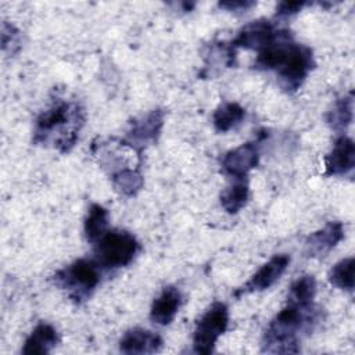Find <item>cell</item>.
<instances>
[{"label":"cell","instance_id":"1","mask_svg":"<svg viewBox=\"0 0 355 355\" xmlns=\"http://www.w3.org/2000/svg\"><path fill=\"white\" fill-rule=\"evenodd\" d=\"M83 123L85 111L78 103L58 101L36 118L33 143L53 144L60 153H68L75 146Z\"/></svg>","mask_w":355,"mask_h":355},{"label":"cell","instance_id":"2","mask_svg":"<svg viewBox=\"0 0 355 355\" xmlns=\"http://www.w3.org/2000/svg\"><path fill=\"white\" fill-rule=\"evenodd\" d=\"M311 309H302L287 304L269 323L263 340L262 352L269 354H297L300 352L298 331L305 326L306 313Z\"/></svg>","mask_w":355,"mask_h":355},{"label":"cell","instance_id":"3","mask_svg":"<svg viewBox=\"0 0 355 355\" xmlns=\"http://www.w3.org/2000/svg\"><path fill=\"white\" fill-rule=\"evenodd\" d=\"M94 261L101 268H122L129 265L139 251L136 237L126 230H107L96 243Z\"/></svg>","mask_w":355,"mask_h":355},{"label":"cell","instance_id":"4","mask_svg":"<svg viewBox=\"0 0 355 355\" xmlns=\"http://www.w3.org/2000/svg\"><path fill=\"white\" fill-rule=\"evenodd\" d=\"M54 283L71 298L86 300L100 283V265L94 259H76L54 275Z\"/></svg>","mask_w":355,"mask_h":355},{"label":"cell","instance_id":"5","mask_svg":"<svg viewBox=\"0 0 355 355\" xmlns=\"http://www.w3.org/2000/svg\"><path fill=\"white\" fill-rule=\"evenodd\" d=\"M229 324V309L226 304L215 301L197 320L193 333V349L196 354L208 355L214 352L218 338Z\"/></svg>","mask_w":355,"mask_h":355},{"label":"cell","instance_id":"6","mask_svg":"<svg viewBox=\"0 0 355 355\" xmlns=\"http://www.w3.org/2000/svg\"><path fill=\"white\" fill-rule=\"evenodd\" d=\"M315 65L312 50L308 46L294 43L287 60L276 71L280 87L287 93H294L300 89Z\"/></svg>","mask_w":355,"mask_h":355},{"label":"cell","instance_id":"7","mask_svg":"<svg viewBox=\"0 0 355 355\" xmlns=\"http://www.w3.org/2000/svg\"><path fill=\"white\" fill-rule=\"evenodd\" d=\"M164 116L165 112L157 108L136 119L132 123V128L128 130L123 143L140 154L148 144H153L158 140L164 126Z\"/></svg>","mask_w":355,"mask_h":355},{"label":"cell","instance_id":"8","mask_svg":"<svg viewBox=\"0 0 355 355\" xmlns=\"http://www.w3.org/2000/svg\"><path fill=\"white\" fill-rule=\"evenodd\" d=\"M290 263L287 254H276L266 263H263L241 287L234 291V297H240L250 293L263 291L272 287L286 272Z\"/></svg>","mask_w":355,"mask_h":355},{"label":"cell","instance_id":"9","mask_svg":"<svg viewBox=\"0 0 355 355\" xmlns=\"http://www.w3.org/2000/svg\"><path fill=\"white\" fill-rule=\"evenodd\" d=\"M277 32L279 29L269 19L261 18L251 21L239 31L237 36L230 42V46L233 49L243 47L257 50L258 53L275 40Z\"/></svg>","mask_w":355,"mask_h":355},{"label":"cell","instance_id":"10","mask_svg":"<svg viewBox=\"0 0 355 355\" xmlns=\"http://www.w3.org/2000/svg\"><path fill=\"white\" fill-rule=\"evenodd\" d=\"M344 237L341 222H327L322 229L311 233L304 243V254L308 258L326 257Z\"/></svg>","mask_w":355,"mask_h":355},{"label":"cell","instance_id":"11","mask_svg":"<svg viewBox=\"0 0 355 355\" xmlns=\"http://www.w3.org/2000/svg\"><path fill=\"white\" fill-rule=\"evenodd\" d=\"M258 161L259 153L257 143L248 141L225 154L222 159V169L234 179H243L258 165Z\"/></svg>","mask_w":355,"mask_h":355},{"label":"cell","instance_id":"12","mask_svg":"<svg viewBox=\"0 0 355 355\" xmlns=\"http://www.w3.org/2000/svg\"><path fill=\"white\" fill-rule=\"evenodd\" d=\"M355 166V144L348 136H340L326 155L324 175L326 176H344L348 175Z\"/></svg>","mask_w":355,"mask_h":355},{"label":"cell","instance_id":"13","mask_svg":"<svg viewBox=\"0 0 355 355\" xmlns=\"http://www.w3.org/2000/svg\"><path fill=\"white\" fill-rule=\"evenodd\" d=\"M164 344L158 333L146 329H130L119 340V351L123 354H154L161 349Z\"/></svg>","mask_w":355,"mask_h":355},{"label":"cell","instance_id":"14","mask_svg":"<svg viewBox=\"0 0 355 355\" xmlns=\"http://www.w3.org/2000/svg\"><path fill=\"white\" fill-rule=\"evenodd\" d=\"M180 305V291L175 286H166L162 288L161 294L153 301L150 309V319L159 326H166L173 322Z\"/></svg>","mask_w":355,"mask_h":355},{"label":"cell","instance_id":"15","mask_svg":"<svg viewBox=\"0 0 355 355\" xmlns=\"http://www.w3.org/2000/svg\"><path fill=\"white\" fill-rule=\"evenodd\" d=\"M60 343L57 330L44 322H40L31 331L24 343L21 352L24 355H44L49 354Z\"/></svg>","mask_w":355,"mask_h":355},{"label":"cell","instance_id":"16","mask_svg":"<svg viewBox=\"0 0 355 355\" xmlns=\"http://www.w3.org/2000/svg\"><path fill=\"white\" fill-rule=\"evenodd\" d=\"M316 294V280L312 275H302L295 279L288 290L287 304H293L302 309H311Z\"/></svg>","mask_w":355,"mask_h":355},{"label":"cell","instance_id":"17","mask_svg":"<svg viewBox=\"0 0 355 355\" xmlns=\"http://www.w3.org/2000/svg\"><path fill=\"white\" fill-rule=\"evenodd\" d=\"M245 115V110L237 103H223L212 114L214 128L220 132H229L236 128Z\"/></svg>","mask_w":355,"mask_h":355},{"label":"cell","instance_id":"18","mask_svg":"<svg viewBox=\"0 0 355 355\" xmlns=\"http://www.w3.org/2000/svg\"><path fill=\"white\" fill-rule=\"evenodd\" d=\"M108 230V211L100 204H92L83 223L85 237L89 243H96Z\"/></svg>","mask_w":355,"mask_h":355},{"label":"cell","instance_id":"19","mask_svg":"<svg viewBox=\"0 0 355 355\" xmlns=\"http://www.w3.org/2000/svg\"><path fill=\"white\" fill-rule=\"evenodd\" d=\"M354 118V93L349 92L344 97L338 98L333 108L327 114V122L329 125L337 130L343 132L345 130Z\"/></svg>","mask_w":355,"mask_h":355},{"label":"cell","instance_id":"20","mask_svg":"<svg viewBox=\"0 0 355 355\" xmlns=\"http://www.w3.org/2000/svg\"><path fill=\"white\" fill-rule=\"evenodd\" d=\"M111 180L115 191L126 197L136 196L144 184V179L139 172V169H129V168H123L115 172Z\"/></svg>","mask_w":355,"mask_h":355},{"label":"cell","instance_id":"21","mask_svg":"<svg viewBox=\"0 0 355 355\" xmlns=\"http://www.w3.org/2000/svg\"><path fill=\"white\" fill-rule=\"evenodd\" d=\"M250 197V189L245 182H236L234 184L226 187L220 193V205L227 214H237L243 207H245Z\"/></svg>","mask_w":355,"mask_h":355},{"label":"cell","instance_id":"22","mask_svg":"<svg viewBox=\"0 0 355 355\" xmlns=\"http://www.w3.org/2000/svg\"><path fill=\"white\" fill-rule=\"evenodd\" d=\"M354 268H355V259L354 257L344 258L338 261L329 272V282L331 286L345 290V291H352L355 286L354 280Z\"/></svg>","mask_w":355,"mask_h":355},{"label":"cell","instance_id":"23","mask_svg":"<svg viewBox=\"0 0 355 355\" xmlns=\"http://www.w3.org/2000/svg\"><path fill=\"white\" fill-rule=\"evenodd\" d=\"M304 6V1H280L276 7V17H291L301 11Z\"/></svg>","mask_w":355,"mask_h":355},{"label":"cell","instance_id":"24","mask_svg":"<svg viewBox=\"0 0 355 355\" xmlns=\"http://www.w3.org/2000/svg\"><path fill=\"white\" fill-rule=\"evenodd\" d=\"M257 3L251 0H229V1H219V7L227 11H245L254 7Z\"/></svg>","mask_w":355,"mask_h":355}]
</instances>
